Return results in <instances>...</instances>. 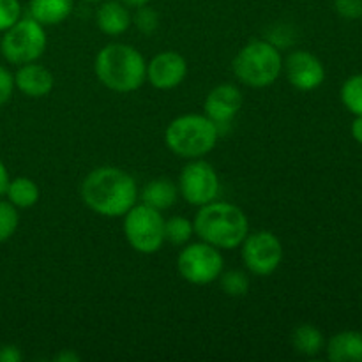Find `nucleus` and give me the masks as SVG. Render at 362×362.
<instances>
[{
    "label": "nucleus",
    "mask_w": 362,
    "mask_h": 362,
    "mask_svg": "<svg viewBox=\"0 0 362 362\" xmlns=\"http://www.w3.org/2000/svg\"><path fill=\"white\" fill-rule=\"evenodd\" d=\"M136 180L115 166H99L83 179L80 197L92 212L105 218H122L138 204Z\"/></svg>",
    "instance_id": "obj_1"
},
{
    "label": "nucleus",
    "mask_w": 362,
    "mask_h": 362,
    "mask_svg": "<svg viewBox=\"0 0 362 362\" xmlns=\"http://www.w3.org/2000/svg\"><path fill=\"white\" fill-rule=\"evenodd\" d=\"M94 71L106 88L117 94H129L145 83L147 62L134 46L110 42L95 55Z\"/></svg>",
    "instance_id": "obj_2"
},
{
    "label": "nucleus",
    "mask_w": 362,
    "mask_h": 362,
    "mask_svg": "<svg viewBox=\"0 0 362 362\" xmlns=\"http://www.w3.org/2000/svg\"><path fill=\"white\" fill-rule=\"evenodd\" d=\"M194 233L200 240L218 250H235L250 233V221L244 211L230 202L202 205L194 216Z\"/></svg>",
    "instance_id": "obj_3"
},
{
    "label": "nucleus",
    "mask_w": 362,
    "mask_h": 362,
    "mask_svg": "<svg viewBox=\"0 0 362 362\" xmlns=\"http://www.w3.org/2000/svg\"><path fill=\"white\" fill-rule=\"evenodd\" d=\"M218 124L205 113H186L168 124L165 144L175 156L184 159H200L212 152L219 140Z\"/></svg>",
    "instance_id": "obj_4"
},
{
    "label": "nucleus",
    "mask_w": 362,
    "mask_h": 362,
    "mask_svg": "<svg viewBox=\"0 0 362 362\" xmlns=\"http://www.w3.org/2000/svg\"><path fill=\"white\" fill-rule=\"evenodd\" d=\"M232 69L237 80L247 87H271L283 71L281 52L274 42L257 39L240 48L233 59Z\"/></svg>",
    "instance_id": "obj_5"
},
{
    "label": "nucleus",
    "mask_w": 362,
    "mask_h": 362,
    "mask_svg": "<svg viewBox=\"0 0 362 362\" xmlns=\"http://www.w3.org/2000/svg\"><path fill=\"white\" fill-rule=\"evenodd\" d=\"M122 218L124 235L136 253L154 255L166 243L163 212L145 204H136Z\"/></svg>",
    "instance_id": "obj_6"
},
{
    "label": "nucleus",
    "mask_w": 362,
    "mask_h": 362,
    "mask_svg": "<svg viewBox=\"0 0 362 362\" xmlns=\"http://www.w3.org/2000/svg\"><path fill=\"white\" fill-rule=\"evenodd\" d=\"M46 30L34 18H20L11 28L4 32L0 52L4 59L14 66L35 62L46 49Z\"/></svg>",
    "instance_id": "obj_7"
},
{
    "label": "nucleus",
    "mask_w": 362,
    "mask_h": 362,
    "mask_svg": "<svg viewBox=\"0 0 362 362\" xmlns=\"http://www.w3.org/2000/svg\"><path fill=\"white\" fill-rule=\"evenodd\" d=\"M177 269L187 283L204 286L218 281L225 269V258H223L221 250L200 240V243L187 244L180 251L177 258Z\"/></svg>",
    "instance_id": "obj_8"
},
{
    "label": "nucleus",
    "mask_w": 362,
    "mask_h": 362,
    "mask_svg": "<svg viewBox=\"0 0 362 362\" xmlns=\"http://www.w3.org/2000/svg\"><path fill=\"white\" fill-rule=\"evenodd\" d=\"M240 255L247 271L255 276H271L283 262L281 240L267 230L247 233L240 244Z\"/></svg>",
    "instance_id": "obj_9"
},
{
    "label": "nucleus",
    "mask_w": 362,
    "mask_h": 362,
    "mask_svg": "<svg viewBox=\"0 0 362 362\" xmlns=\"http://www.w3.org/2000/svg\"><path fill=\"white\" fill-rule=\"evenodd\" d=\"M179 194L194 207L214 202L219 194V177L204 159H193L182 168L179 177Z\"/></svg>",
    "instance_id": "obj_10"
},
{
    "label": "nucleus",
    "mask_w": 362,
    "mask_h": 362,
    "mask_svg": "<svg viewBox=\"0 0 362 362\" xmlns=\"http://www.w3.org/2000/svg\"><path fill=\"white\" fill-rule=\"evenodd\" d=\"M283 71L292 87L300 92H311L325 80V67L317 55L310 52H292L283 60Z\"/></svg>",
    "instance_id": "obj_11"
},
{
    "label": "nucleus",
    "mask_w": 362,
    "mask_h": 362,
    "mask_svg": "<svg viewBox=\"0 0 362 362\" xmlns=\"http://www.w3.org/2000/svg\"><path fill=\"white\" fill-rule=\"evenodd\" d=\"M187 76V62L180 53L161 52L147 64L145 81L158 90H172L179 87Z\"/></svg>",
    "instance_id": "obj_12"
},
{
    "label": "nucleus",
    "mask_w": 362,
    "mask_h": 362,
    "mask_svg": "<svg viewBox=\"0 0 362 362\" xmlns=\"http://www.w3.org/2000/svg\"><path fill=\"white\" fill-rule=\"evenodd\" d=\"M240 108H243V92L232 83L214 87L204 101V113L212 122L218 124L219 131H221V126L232 122Z\"/></svg>",
    "instance_id": "obj_13"
},
{
    "label": "nucleus",
    "mask_w": 362,
    "mask_h": 362,
    "mask_svg": "<svg viewBox=\"0 0 362 362\" xmlns=\"http://www.w3.org/2000/svg\"><path fill=\"white\" fill-rule=\"evenodd\" d=\"M55 87V78L52 71L37 62H28L18 67L14 73V88L27 98H45Z\"/></svg>",
    "instance_id": "obj_14"
},
{
    "label": "nucleus",
    "mask_w": 362,
    "mask_h": 362,
    "mask_svg": "<svg viewBox=\"0 0 362 362\" xmlns=\"http://www.w3.org/2000/svg\"><path fill=\"white\" fill-rule=\"evenodd\" d=\"M95 23L103 34L112 37L122 35L133 25L129 7L124 6L120 0H105L95 13Z\"/></svg>",
    "instance_id": "obj_15"
},
{
    "label": "nucleus",
    "mask_w": 362,
    "mask_h": 362,
    "mask_svg": "<svg viewBox=\"0 0 362 362\" xmlns=\"http://www.w3.org/2000/svg\"><path fill=\"white\" fill-rule=\"evenodd\" d=\"M325 350L331 362H362V332H338L329 339Z\"/></svg>",
    "instance_id": "obj_16"
},
{
    "label": "nucleus",
    "mask_w": 362,
    "mask_h": 362,
    "mask_svg": "<svg viewBox=\"0 0 362 362\" xmlns=\"http://www.w3.org/2000/svg\"><path fill=\"white\" fill-rule=\"evenodd\" d=\"M138 197H140L141 204L163 212L175 205L177 198H179V186L173 184L170 179L161 177V179L151 180V182L145 184Z\"/></svg>",
    "instance_id": "obj_17"
},
{
    "label": "nucleus",
    "mask_w": 362,
    "mask_h": 362,
    "mask_svg": "<svg viewBox=\"0 0 362 362\" xmlns=\"http://www.w3.org/2000/svg\"><path fill=\"white\" fill-rule=\"evenodd\" d=\"M73 13V0H30L28 16L42 27H52L66 21Z\"/></svg>",
    "instance_id": "obj_18"
},
{
    "label": "nucleus",
    "mask_w": 362,
    "mask_h": 362,
    "mask_svg": "<svg viewBox=\"0 0 362 362\" xmlns=\"http://www.w3.org/2000/svg\"><path fill=\"white\" fill-rule=\"evenodd\" d=\"M292 345L296 352H299L300 356L315 357L324 350L325 339L318 327L311 324H300L293 329Z\"/></svg>",
    "instance_id": "obj_19"
},
{
    "label": "nucleus",
    "mask_w": 362,
    "mask_h": 362,
    "mask_svg": "<svg viewBox=\"0 0 362 362\" xmlns=\"http://www.w3.org/2000/svg\"><path fill=\"white\" fill-rule=\"evenodd\" d=\"M6 197L16 209H30L39 202L41 191L37 184L28 177H16L7 184Z\"/></svg>",
    "instance_id": "obj_20"
},
{
    "label": "nucleus",
    "mask_w": 362,
    "mask_h": 362,
    "mask_svg": "<svg viewBox=\"0 0 362 362\" xmlns=\"http://www.w3.org/2000/svg\"><path fill=\"white\" fill-rule=\"evenodd\" d=\"M194 233L193 221L184 216H173L165 221V239L173 246H184Z\"/></svg>",
    "instance_id": "obj_21"
},
{
    "label": "nucleus",
    "mask_w": 362,
    "mask_h": 362,
    "mask_svg": "<svg viewBox=\"0 0 362 362\" xmlns=\"http://www.w3.org/2000/svg\"><path fill=\"white\" fill-rule=\"evenodd\" d=\"M218 281L223 292L228 297H244L250 292V276L244 271H237V269L223 271L221 276L218 278Z\"/></svg>",
    "instance_id": "obj_22"
},
{
    "label": "nucleus",
    "mask_w": 362,
    "mask_h": 362,
    "mask_svg": "<svg viewBox=\"0 0 362 362\" xmlns=\"http://www.w3.org/2000/svg\"><path fill=\"white\" fill-rule=\"evenodd\" d=\"M341 103L354 115H362V74H352L341 87Z\"/></svg>",
    "instance_id": "obj_23"
},
{
    "label": "nucleus",
    "mask_w": 362,
    "mask_h": 362,
    "mask_svg": "<svg viewBox=\"0 0 362 362\" xmlns=\"http://www.w3.org/2000/svg\"><path fill=\"white\" fill-rule=\"evenodd\" d=\"M20 223L18 209L9 200H0V243H6L14 235Z\"/></svg>",
    "instance_id": "obj_24"
},
{
    "label": "nucleus",
    "mask_w": 362,
    "mask_h": 362,
    "mask_svg": "<svg viewBox=\"0 0 362 362\" xmlns=\"http://www.w3.org/2000/svg\"><path fill=\"white\" fill-rule=\"evenodd\" d=\"M131 23L145 35L156 34V30L159 28V14L158 11H154L148 6L138 7L136 13L131 16Z\"/></svg>",
    "instance_id": "obj_25"
},
{
    "label": "nucleus",
    "mask_w": 362,
    "mask_h": 362,
    "mask_svg": "<svg viewBox=\"0 0 362 362\" xmlns=\"http://www.w3.org/2000/svg\"><path fill=\"white\" fill-rule=\"evenodd\" d=\"M21 18L20 0H0V32H6Z\"/></svg>",
    "instance_id": "obj_26"
},
{
    "label": "nucleus",
    "mask_w": 362,
    "mask_h": 362,
    "mask_svg": "<svg viewBox=\"0 0 362 362\" xmlns=\"http://www.w3.org/2000/svg\"><path fill=\"white\" fill-rule=\"evenodd\" d=\"M334 9L345 20H361L362 0H334Z\"/></svg>",
    "instance_id": "obj_27"
},
{
    "label": "nucleus",
    "mask_w": 362,
    "mask_h": 362,
    "mask_svg": "<svg viewBox=\"0 0 362 362\" xmlns=\"http://www.w3.org/2000/svg\"><path fill=\"white\" fill-rule=\"evenodd\" d=\"M14 92V74L9 69L0 66V106L6 105Z\"/></svg>",
    "instance_id": "obj_28"
},
{
    "label": "nucleus",
    "mask_w": 362,
    "mask_h": 362,
    "mask_svg": "<svg viewBox=\"0 0 362 362\" xmlns=\"http://www.w3.org/2000/svg\"><path fill=\"white\" fill-rule=\"evenodd\" d=\"M21 352L18 346L14 345H2L0 346V362H20Z\"/></svg>",
    "instance_id": "obj_29"
},
{
    "label": "nucleus",
    "mask_w": 362,
    "mask_h": 362,
    "mask_svg": "<svg viewBox=\"0 0 362 362\" xmlns=\"http://www.w3.org/2000/svg\"><path fill=\"white\" fill-rule=\"evenodd\" d=\"M350 131H352L354 140H356L357 144L362 145V115H356V119H354Z\"/></svg>",
    "instance_id": "obj_30"
},
{
    "label": "nucleus",
    "mask_w": 362,
    "mask_h": 362,
    "mask_svg": "<svg viewBox=\"0 0 362 362\" xmlns=\"http://www.w3.org/2000/svg\"><path fill=\"white\" fill-rule=\"evenodd\" d=\"M9 172H7L6 165L2 163V159H0V198L6 194V189H7V184H9Z\"/></svg>",
    "instance_id": "obj_31"
},
{
    "label": "nucleus",
    "mask_w": 362,
    "mask_h": 362,
    "mask_svg": "<svg viewBox=\"0 0 362 362\" xmlns=\"http://www.w3.org/2000/svg\"><path fill=\"white\" fill-rule=\"evenodd\" d=\"M57 362H78L80 361V356L74 352H67V350H64V352H60L59 356L55 357Z\"/></svg>",
    "instance_id": "obj_32"
},
{
    "label": "nucleus",
    "mask_w": 362,
    "mask_h": 362,
    "mask_svg": "<svg viewBox=\"0 0 362 362\" xmlns=\"http://www.w3.org/2000/svg\"><path fill=\"white\" fill-rule=\"evenodd\" d=\"M120 2H122L124 6L133 7V9H138V7H141V6H147L151 0H120Z\"/></svg>",
    "instance_id": "obj_33"
},
{
    "label": "nucleus",
    "mask_w": 362,
    "mask_h": 362,
    "mask_svg": "<svg viewBox=\"0 0 362 362\" xmlns=\"http://www.w3.org/2000/svg\"><path fill=\"white\" fill-rule=\"evenodd\" d=\"M83 2H101V0H83Z\"/></svg>",
    "instance_id": "obj_34"
}]
</instances>
